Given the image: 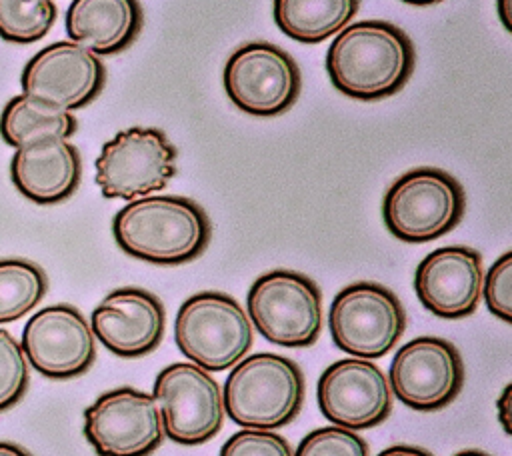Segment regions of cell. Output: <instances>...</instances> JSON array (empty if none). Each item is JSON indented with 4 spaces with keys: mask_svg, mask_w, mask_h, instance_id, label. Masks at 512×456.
I'll list each match as a JSON object with an SVG mask.
<instances>
[{
    "mask_svg": "<svg viewBox=\"0 0 512 456\" xmlns=\"http://www.w3.org/2000/svg\"><path fill=\"white\" fill-rule=\"evenodd\" d=\"M406 4H412V6H428V4H436V2H442V0H402Z\"/></svg>",
    "mask_w": 512,
    "mask_h": 456,
    "instance_id": "33",
    "label": "cell"
},
{
    "mask_svg": "<svg viewBox=\"0 0 512 456\" xmlns=\"http://www.w3.org/2000/svg\"><path fill=\"white\" fill-rule=\"evenodd\" d=\"M224 90L232 104L254 116H278L300 96V68L276 44L248 42L224 66Z\"/></svg>",
    "mask_w": 512,
    "mask_h": 456,
    "instance_id": "9",
    "label": "cell"
},
{
    "mask_svg": "<svg viewBox=\"0 0 512 456\" xmlns=\"http://www.w3.org/2000/svg\"><path fill=\"white\" fill-rule=\"evenodd\" d=\"M116 244L152 264H184L198 258L212 236L204 208L186 196H142L122 206L112 220Z\"/></svg>",
    "mask_w": 512,
    "mask_h": 456,
    "instance_id": "2",
    "label": "cell"
},
{
    "mask_svg": "<svg viewBox=\"0 0 512 456\" xmlns=\"http://www.w3.org/2000/svg\"><path fill=\"white\" fill-rule=\"evenodd\" d=\"M482 296L490 314L512 324V250L504 252L488 268Z\"/></svg>",
    "mask_w": 512,
    "mask_h": 456,
    "instance_id": "26",
    "label": "cell"
},
{
    "mask_svg": "<svg viewBox=\"0 0 512 456\" xmlns=\"http://www.w3.org/2000/svg\"><path fill=\"white\" fill-rule=\"evenodd\" d=\"M138 0H72L64 26L72 42L96 56L116 54L128 48L142 28Z\"/></svg>",
    "mask_w": 512,
    "mask_h": 456,
    "instance_id": "19",
    "label": "cell"
},
{
    "mask_svg": "<svg viewBox=\"0 0 512 456\" xmlns=\"http://www.w3.org/2000/svg\"><path fill=\"white\" fill-rule=\"evenodd\" d=\"M176 154L162 130L132 126L104 142L96 158V184L106 198H142L162 190L176 174Z\"/></svg>",
    "mask_w": 512,
    "mask_h": 456,
    "instance_id": "8",
    "label": "cell"
},
{
    "mask_svg": "<svg viewBox=\"0 0 512 456\" xmlns=\"http://www.w3.org/2000/svg\"><path fill=\"white\" fill-rule=\"evenodd\" d=\"M496 410H498V420L508 436H512V382L504 386L496 400Z\"/></svg>",
    "mask_w": 512,
    "mask_h": 456,
    "instance_id": "28",
    "label": "cell"
},
{
    "mask_svg": "<svg viewBox=\"0 0 512 456\" xmlns=\"http://www.w3.org/2000/svg\"><path fill=\"white\" fill-rule=\"evenodd\" d=\"M252 326L284 348L312 346L322 330L318 284L296 270H270L258 276L246 296Z\"/></svg>",
    "mask_w": 512,
    "mask_h": 456,
    "instance_id": "6",
    "label": "cell"
},
{
    "mask_svg": "<svg viewBox=\"0 0 512 456\" xmlns=\"http://www.w3.org/2000/svg\"><path fill=\"white\" fill-rule=\"evenodd\" d=\"M332 342L356 356H386L406 330V312L398 296L376 282H354L342 288L328 310Z\"/></svg>",
    "mask_w": 512,
    "mask_h": 456,
    "instance_id": "7",
    "label": "cell"
},
{
    "mask_svg": "<svg viewBox=\"0 0 512 456\" xmlns=\"http://www.w3.org/2000/svg\"><path fill=\"white\" fill-rule=\"evenodd\" d=\"M30 368L22 344L0 328V412L12 408L28 390Z\"/></svg>",
    "mask_w": 512,
    "mask_h": 456,
    "instance_id": "24",
    "label": "cell"
},
{
    "mask_svg": "<svg viewBox=\"0 0 512 456\" xmlns=\"http://www.w3.org/2000/svg\"><path fill=\"white\" fill-rule=\"evenodd\" d=\"M224 410L242 428L274 430L290 424L304 400L300 366L274 352L244 356L222 390Z\"/></svg>",
    "mask_w": 512,
    "mask_h": 456,
    "instance_id": "3",
    "label": "cell"
},
{
    "mask_svg": "<svg viewBox=\"0 0 512 456\" xmlns=\"http://www.w3.org/2000/svg\"><path fill=\"white\" fill-rule=\"evenodd\" d=\"M376 456H432L428 450L420 446H408V444H394L378 452Z\"/></svg>",
    "mask_w": 512,
    "mask_h": 456,
    "instance_id": "29",
    "label": "cell"
},
{
    "mask_svg": "<svg viewBox=\"0 0 512 456\" xmlns=\"http://www.w3.org/2000/svg\"><path fill=\"white\" fill-rule=\"evenodd\" d=\"M416 52L410 36L386 20L344 26L326 52V72L336 90L358 100H380L410 80Z\"/></svg>",
    "mask_w": 512,
    "mask_h": 456,
    "instance_id": "1",
    "label": "cell"
},
{
    "mask_svg": "<svg viewBox=\"0 0 512 456\" xmlns=\"http://www.w3.org/2000/svg\"><path fill=\"white\" fill-rule=\"evenodd\" d=\"M220 456H294V452L290 442L272 430L244 428L222 444Z\"/></svg>",
    "mask_w": 512,
    "mask_h": 456,
    "instance_id": "27",
    "label": "cell"
},
{
    "mask_svg": "<svg viewBox=\"0 0 512 456\" xmlns=\"http://www.w3.org/2000/svg\"><path fill=\"white\" fill-rule=\"evenodd\" d=\"M84 436L98 456H150L166 434L154 396L122 386L84 410Z\"/></svg>",
    "mask_w": 512,
    "mask_h": 456,
    "instance_id": "11",
    "label": "cell"
},
{
    "mask_svg": "<svg viewBox=\"0 0 512 456\" xmlns=\"http://www.w3.org/2000/svg\"><path fill=\"white\" fill-rule=\"evenodd\" d=\"M152 396L160 408L164 434L186 446L214 438L224 424V398L214 376L194 362H174L160 370Z\"/></svg>",
    "mask_w": 512,
    "mask_h": 456,
    "instance_id": "10",
    "label": "cell"
},
{
    "mask_svg": "<svg viewBox=\"0 0 512 456\" xmlns=\"http://www.w3.org/2000/svg\"><path fill=\"white\" fill-rule=\"evenodd\" d=\"M316 400L328 422L348 430L378 426L392 412L388 376L376 362L356 356L336 360L320 374Z\"/></svg>",
    "mask_w": 512,
    "mask_h": 456,
    "instance_id": "13",
    "label": "cell"
},
{
    "mask_svg": "<svg viewBox=\"0 0 512 456\" xmlns=\"http://www.w3.org/2000/svg\"><path fill=\"white\" fill-rule=\"evenodd\" d=\"M0 456H32V454L14 442H0Z\"/></svg>",
    "mask_w": 512,
    "mask_h": 456,
    "instance_id": "31",
    "label": "cell"
},
{
    "mask_svg": "<svg viewBox=\"0 0 512 456\" xmlns=\"http://www.w3.org/2000/svg\"><path fill=\"white\" fill-rule=\"evenodd\" d=\"M106 68L102 60L72 40L48 44L22 70V90L64 110L90 104L102 90Z\"/></svg>",
    "mask_w": 512,
    "mask_h": 456,
    "instance_id": "15",
    "label": "cell"
},
{
    "mask_svg": "<svg viewBox=\"0 0 512 456\" xmlns=\"http://www.w3.org/2000/svg\"><path fill=\"white\" fill-rule=\"evenodd\" d=\"M46 290L48 278L38 264L22 258L0 260V324L28 314Z\"/></svg>",
    "mask_w": 512,
    "mask_h": 456,
    "instance_id": "22",
    "label": "cell"
},
{
    "mask_svg": "<svg viewBox=\"0 0 512 456\" xmlns=\"http://www.w3.org/2000/svg\"><path fill=\"white\" fill-rule=\"evenodd\" d=\"M454 456H490V454L482 450H462V452H456Z\"/></svg>",
    "mask_w": 512,
    "mask_h": 456,
    "instance_id": "32",
    "label": "cell"
},
{
    "mask_svg": "<svg viewBox=\"0 0 512 456\" xmlns=\"http://www.w3.org/2000/svg\"><path fill=\"white\" fill-rule=\"evenodd\" d=\"M14 186L36 204H56L74 194L82 158L66 138H48L16 148L10 162Z\"/></svg>",
    "mask_w": 512,
    "mask_h": 456,
    "instance_id": "18",
    "label": "cell"
},
{
    "mask_svg": "<svg viewBox=\"0 0 512 456\" xmlns=\"http://www.w3.org/2000/svg\"><path fill=\"white\" fill-rule=\"evenodd\" d=\"M496 10L502 26L512 34V0H496Z\"/></svg>",
    "mask_w": 512,
    "mask_h": 456,
    "instance_id": "30",
    "label": "cell"
},
{
    "mask_svg": "<svg viewBox=\"0 0 512 456\" xmlns=\"http://www.w3.org/2000/svg\"><path fill=\"white\" fill-rule=\"evenodd\" d=\"M252 322L224 292H198L182 302L174 320L178 350L208 372L238 364L252 346Z\"/></svg>",
    "mask_w": 512,
    "mask_h": 456,
    "instance_id": "5",
    "label": "cell"
},
{
    "mask_svg": "<svg viewBox=\"0 0 512 456\" xmlns=\"http://www.w3.org/2000/svg\"><path fill=\"white\" fill-rule=\"evenodd\" d=\"M388 382L392 394L408 408L420 412L442 410L462 390V356L444 338L418 336L394 354Z\"/></svg>",
    "mask_w": 512,
    "mask_h": 456,
    "instance_id": "12",
    "label": "cell"
},
{
    "mask_svg": "<svg viewBox=\"0 0 512 456\" xmlns=\"http://www.w3.org/2000/svg\"><path fill=\"white\" fill-rule=\"evenodd\" d=\"M464 208L462 184L440 168L422 166L392 182L382 200V218L394 238L420 244L454 230Z\"/></svg>",
    "mask_w": 512,
    "mask_h": 456,
    "instance_id": "4",
    "label": "cell"
},
{
    "mask_svg": "<svg viewBox=\"0 0 512 456\" xmlns=\"http://www.w3.org/2000/svg\"><path fill=\"white\" fill-rule=\"evenodd\" d=\"M164 324L166 312L160 298L136 286L106 294L90 320L98 342L122 358L150 354L164 336Z\"/></svg>",
    "mask_w": 512,
    "mask_h": 456,
    "instance_id": "17",
    "label": "cell"
},
{
    "mask_svg": "<svg viewBox=\"0 0 512 456\" xmlns=\"http://www.w3.org/2000/svg\"><path fill=\"white\" fill-rule=\"evenodd\" d=\"M360 0H274V22L292 40L318 44L356 16Z\"/></svg>",
    "mask_w": 512,
    "mask_h": 456,
    "instance_id": "20",
    "label": "cell"
},
{
    "mask_svg": "<svg viewBox=\"0 0 512 456\" xmlns=\"http://www.w3.org/2000/svg\"><path fill=\"white\" fill-rule=\"evenodd\" d=\"M76 126L78 122L70 110L28 94L14 96L0 114V136L14 148L48 138L68 140L76 132Z\"/></svg>",
    "mask_w": 512,
    "mask_h": 456,
    "instance_id": "21",
    "label": "cell"
},
{
    "mask_svg": "<svg viewBox=\"0 0 512 456\" xmlns=\"http://www.w3.org/2000/svg\"><path fill=\"white\" fill-rule=\"evenodd\" d=\"M56 14L52 0H0V38L32 44L48 34Z\"/></svg>",
    "mask_w": 512,
    "mask_h": 456,
    "instance_id": "23",
    "label": "cell"
},
{
    "mask_svg": "<svg viewBox=\"0 0 512 456\" xmlns=\"http://www.w3.org/2000/svg\"><path fill=\"white\" fill-rule=\"evenodd\" d=\"M482 286V256L468 246L436 248L414 272V290L422 306L448 320L470 316L478 308Z\"/></svg>",
    "mask_w": 512,
    "mask_h": 456,
    "instance_id": "16",
    "label": "cell"
},
{
    "mask_svg": "<svg viewBox=\"0 0 512 456\" xmlns=\"http://www.w3.org/2000/svg\"><path fill=\"white\" fill-rule=\"evenodd\" d=\"M28 364L48 378H74L96 360V340L88 320L70 304L46 306L22 330Z\"/></svg>",
    "mask_w": 512,
    "mask_h": 456,
    "instance_id": "14",
    "label": "cell"
},
{
    "mask_svg": "<svg viewBox=\"0 0 512 456\" xmlns=\"http://www.w3.org/2000/svg\"><path fill=\"white\" fill-rule=\"evenodd\" d=\"M294 456H368V444L356 430L324 426L308 432Z\"/></svg>",
    "mask_w": 512,
    "mask_h": 456,
    "instance_id": "25",
    "label": "cell"
}]
</instances>
